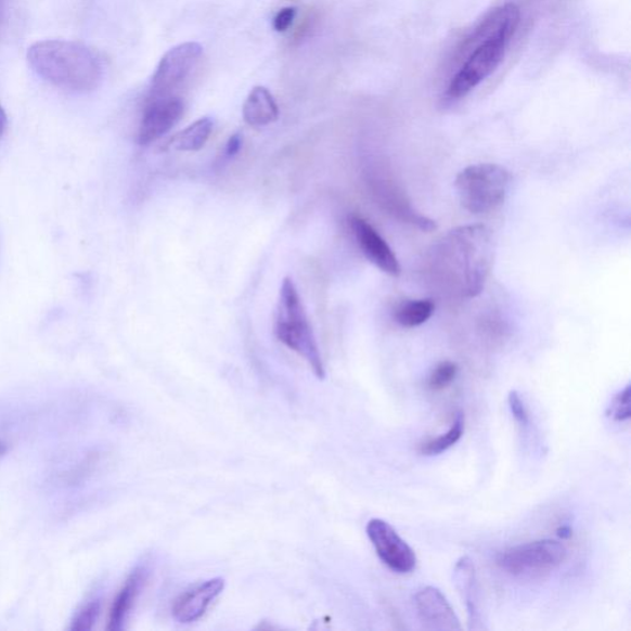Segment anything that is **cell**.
Returning <instances> with one entry per match:
<instances>
[{
	"instance_id": "6da1fadb",
	"label": "cell",
	"mask_w": 631,
	"mask_h": 631,
	"mask_svg": "<svg viewBox=\"0 0 631 631\" xmlns=\"http://www.w3.org/2000/svg\"><path fill=\"white\" fill-rule=\"evenodd\" d=\"M28 61L36 75L72 93L93 92L104 77L102 59L94 50L76 41L36 42L28 51Z\"/></svg>"
},
{
	"instance_id": "7a4b0ae2",
	"label": "cell",
	"mask_w": 631,
	"mask_h": 631,
	"mask_svg": "<svg viewBox=\"0 0 631 631\" xmlns=\"http://www.w3.org/2000/svg\"><path fill=\"white\" fill-rule=\"evenodd\" d=\"M275 337L310 365L316 376L326 377L321 351L308 314L292 278H285L279 294L274 321Z\"/></svg>"
},
{
	"instance_id": "3957f363",
	"label": "cell",
	"mask_w": 631,
	"mask_h": 631,
	"mask_svg": "<svg viewBox=\"0 0 631 631\" xmlns=\"http://www.w3.org/2000/svg\"><path fill=\"white\" fill-rule=\"evenodd\" d=\"M445 248L459 270L460 286L466 297L480 295L493 258L492 232L481 224L450 232Z\"/></svg>"
},
{
	"instance_id": "277c9868",
	"label": "cell",
	"mask_w": 631,
	"mask_h": 631,
	"mask_svg": "<svg viewBox=\"0 0 631 631\" xmlns=\"http://www.w3.org/2000/svg\"><path fill=\"white\" fill-rule=\"evenodd\" d=\"M510 184L508 170L492 164L467 167L455 180L460 203L468 213L475 215L498 209L506 199Z\"/></svg>"
},
{
	"instance_id": "5b68a950",
	"label": "cell",
	"mask_w": 631,
	"mask_h": 631,
	"mask_svg": "<svg viewBox=\"0 0 631 631\" xmlns=\"http://www.w3.org/2000/svg\"><path fill=\"white\" fill-rule=\"evenodd\" d=\"M566 557L567 550L562 543L544 539L503 550L495 562L511 576L531 577L556 570Z\"/></svg>"
},
{
	"instance_id": "8992f818",
	"label": "cell",
	"mask_w": 631,
	"mask_h": 631,
	"mask_svg": "<svg viewBox=\"0 0 631 631\" xmlns=\"http://www.w3.org/2000/svg\"><path fill=\"white\" fill-rule=\"evenodd\" d=\"M508 42L504 39H490L475 44L464 65L450 80L448 96L452 99L463 98L490 77L501 65Z\"/></svg>"
},
{
	"instance_id": "52a82bcc",
	"label": "cell",
	"mask_w": 631,
	"mask_h": 631,
	"mask_svg": "<svg viewBox=\"0 0 631 631\" xmlns=\"http://www.w3.org/2000/svg\"><path fill=\"white\" fill-rule=\"evenodd\" d=\"M203 55L202 44L197 42L180 43L170 49L152 77L150 96L164 98L173 95L176 89L185 82Z\"/></svg>"
},
{
	"instance_id": "ba28073f",
	"label": "cell",
	"mask_w": 631,
	"mask_h": 631,
	"mask_svg": "<svg viewBox=\"0 0 631 631\" xmlns=\"http://www.w3.org/2000/svg\"><path fill=\"white\" fill-rule=\"evenodd\" d=\"M366 535L377 556L390 570L410 574L416 569V554L389 523L378 518L372 519L368 523Z\"/></svg>"
},
{
	"instance_id": "9c48e42d",
	"label": "cell",
	"mask_w": 631,
	"mask_h": 631,
	"mask_svg": "<svg viewBox=\"0 0 631 631\" xmlns=\"http://www.w3.org/2000/svg\"><path fill=\"white\" fill-rule=\"evenodd\" d=\"M183 114L184 103L178 96L149 98L139 126V144L150 146L164 138L182 119Z\"/></svg>"
},
{
	"instance_id": "30bf717a",
	"label": "cell",
	"mask_w": 631,
	"mask_h": 631,
	"mask_svg": "<svg viewBox=\"0 0 631 631\" xmlns=\"http://www.w3.org/2000/svg\"><path fill=\"white\" fill-rule=\"evenodd\" d=\"M224 585L227 582L222 577L192 585L176 600L173 618L180 624H191L199 620L223 592Z\"/></svg>"
},
{
	"instance_id": "8fae6325",
	"label": "cell",
	"mask_w": 631,
	"mask_h": 631,
	"mask_svg": "<svg viewBox=\"0 0 631 631\" xmlns=\"http://www.w3.org/2000/svg\"><path fill=\"white\" fill-rule=\"evenodd\" d=\"M350 228L353 230L360 249L374 266L391 276L401 274L399 259L371 223L359 216H351Z\"/></svg>"
},
{
	"instance_id": "7c38bea8",
	"label": "cell",
	"mask_w": 631,
	"mask_h": 631,
	"mask_svg": "<svg viewBox=\"0 0 631 631\" xmlns=\"http://www.w3.org/2000/svg\"><path fill=\"white\" fill-rule=\"evenodd\" d=\"M421 623L428 630L455 631L462 629L454 609L445 594L436 588L421 590L414 597Z\"/></svg>"
},
{
	"instance_id": "4fadbf2b",
	"label": "cell",
	"mask_w": 631,
	"mask_h": 631,
	"mask_svg": "<svg viewBox=\"0 0 631 631\" xmlns=\"http://www.w3.org/2000/svg\"><path fill=\"white\" fill-rule=\"evenodd\" d=\"M519 21L520 12L516 4L508 3L494 9L468 39L465 48L473 49L475 44L490 39L510 41L518 29Z\"/></svg>"
},
{
	"instance_id": "5bb4252c",
	"label": "cell",
	"mask_w": 631,
	"mask_h": 631,
	"mask_svg": "<svg viewBox=\"0 0 631 631\" xmlns=\"http://www.w3.org/2000/svg\"><path fill=\"white\" fill-rule=\"evenodd\" d=\"M454 583L465 602L468 628L472 630L484 629L479 584H477L475 565L471 557L463 556L456 563Z\"/></svg>"
},
{
	"instance_id": "9a60e30c",
	"label": "cell",
	"mask_w": 631,
	"mask_h": 631,
	"mask_svg": "<svg viewBox=\"0 0 631 631\" xmlns=\"http://www.w3.org/2000/svg\"><path fill=\"white\" fill-rule=\"evenodd\" d=\"M147 567L140 565L134 569L128 580L125 581L123 589L113 603L110 621H107V630L120 631L125 628L126 620H128L130 613L137 603L144 582L147 580Z\"/></svg>"
},
{
	"instance_id": "2e32d148",
	"label": "cell",
	"mask_w": 631,
	"mask_h": 631,
	"mask_svg": "<svg viewBox=\"0 0 631 631\" xmlns=\"http://www.w3.org/2000/svg\"><path fill=\"white\" fill-rule=\"evenodd\" d=\"M243 117L252 128H265V126L278 120V104L266 87L252 89L245 105H243Z\"/></svg>"
},
{
	"instance_id": "e0dca14e",
	"label": "cell",
	"mask_w": 631,
	"mask_h": 631,
	"mask_svg": "<svg viewBox=\"0 0 631 631\" xmlns=\"http://www.w3.org/2000/svg\"><path fill=\"white\" fill-rule=\"evenodd\" d=\"M214 121L210 117H202L186 129L180 131L170 140L169 146L176 151L196 152L201 151L211 137Z\"/></svg>"
},
{
	"instance_id": "ac0fdd59",
	"label": "cell",
	"mask_w": 631,
	"mask_h": 631,
	"mask_svg": "<svg viewBox=\"0 0 631 631\" xmlns=\"http://www.w3.org/2000/svg\"><path fill=\"white\" fill-rule=\"evenodd\" d=\"M465 430V417L462 412L455 414L452 427L445 435L430 438L420 446V453L426 456L439 455L447 452L462 439Z\"/></svg>"
},
{
	"instance_id": "d6986e66",
	"label": "cell",
	"mask_w": 631,
	"mask_h": 631,
	"mask_svg": "<svg viewBox=\"0 0 631 631\" xmlns=\"http://www.w3.org/2000/svg\"><path fill=\"white\" fill-rule=\"evenodd\" d=\"M435 310L436 304L430 299L413 300L396 310L395 320L404 329H414L426 323Z\"/></svg>"
},
{
	"instance_id": "ffe728a7",
	"label": "cell",
	"mask_w": 631,
	"mask_h": 631,
	"mask_svg": "<svg viewBox=\"0 0 631 631\" xmlns=\"http://www.w3.org/2000/svg\"><path fill=\"white\" fill-rule=\"evenodd\" d=\"M102 600L93 598L83 604L76 613L69 626L70 631H89L92 630L96 623L102 611Z\"/></svg>"
},
{
	"instance_id": "44dd1931",
	"label": "cell",
	"mask_w": 631,
	"mask_h": 631,
	"mask_svg": "<svg viewBox=\"0 0 631 631\" xmlns=\"http://www.w3.org/2000/svg\"><path fill=\"white\" fill-rule=\"evenodd\" d=\"M459 369L453 362H441L435 368L428 378V387L432 391H441L455 381Z\"/></svg>"
},
{
	"instance_id": "7402d4cb",
	"label": "cell",
	"mask_w": 631,
	"mask_h": 631,
	"mask_svg": "<svg viewBox=\"0 0 631 631\" xmlns=\"http://www.w3.org/2000/svg\"><path fill=\"white\" fill-rule=\"evenodd\" d=\"M631 387L626 386L624 390H621L615 396L608 405L607 416L616 422H627L631 417Z\"/></svg>"
},
{
	"instance_id": "603a6c76",
	"label": "cell",
	"mask_w": 631,
	"mask_h": 631,
	"mask_svg": "<svg viewBox=\"0 0 631 631\" xmlns=\"http://www.w3.org/2000/svg\"><path fill=\"white\" fill-rule=\"evenodd\" d=\"M508 405L512 416L515 417L518 426L527 428L529 425V414L525 401L517 391H511L508 395Z\"/></svg>"
},
{
	"instance_id": "cb8c5ba5",
	"label": "cell",
	"mask_w": 631,
	"mask_h": 631,
	"mask_svg": "<svg viewBox=\"0 0 631 631\" xmlns=\"http://www.w3.org/2000/svg\"><path fill=\"white\" fill-rule=\"evenodd\" d=\"M297 13V8L295 7H286L281 9L274 17V29L278 33H285L291 28L292 24L295 21Z\"/></svg>"
},
{
	"instance_id": "d4e9b609",
	"label": "cell",
	"mask_w": 631,
	"mask_h": 631,
	"mask_svg": "<svg viewBox=\"0 0 631 631\" xmlns=\"http://www.w3.org/2000/svg\"><path fill=\"white\" fill-rule=\"evenodd\" d=\"M243 138L241 133H234L229 139L227 147H224V158L231 159L237 156L242 149Z\"/></svg>"
},
{
	"instance_id": "484cf974",
	"label": "cell",
	"mask_w": 631,
	"mask_h": 631,
	"mask_svg": "<svg viewBox=\"0 0 631 631\" xmlns=\"http://www.w3.org/2000/svg\"><path fill=\"white\" fill-rule=\"evenodd\" d=\"M7 126H8V117H7V114L3 110V106L0 105V139L3 138V134L7 130Z\"/></svg>"
},
{
	"instance_id": "4316f807",
	"label": "cell",
	"mask_w": 631,
	"mask_h": 631,
	"mask_svg": "<svg viewBox=\"0 0 631 631\" xmlns=\"http://www.w3.org/2000/svg\"><path fill=\"white\" fill-rule=\"evenodd\" d=\"M557 535L558 537H562L563 539H567L570 538L572 536V530L570 527H562L561 529L557 530Z\"/></svg>"
},
{
	"instance_id": "83f0119b",
	"label": "cell",
	"mask_w": 631,
	"mask_h": 631,
	"mask_svg": "<svg viewBox=\"0 0 631 631\" xmlns=\"http://www.w3.org/2000/svg\"><path fill=\"white\" fill-rule=\"evenodd\" d=\"M8 453V447L4 441L0 440V460H2Z\"/></svg>"
}]
</instances>
